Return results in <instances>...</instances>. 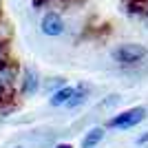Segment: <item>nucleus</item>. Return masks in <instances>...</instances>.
I'll list each match as a JSON object with an SVG mask.
<instances>
[{"instance_id":"obj_1","label":"nucleus","mask_w":148,"mask_h":148,"mask_svg":"<svg viewBox=\"0 0 148 148\" xmlns=\"http://www.w3.org/2000/svg\"><path fill=\"white\" fill-rule=\"evenodd\" d=\"M146 56H148V49L144 44H135V42L119 44L117 49L113 51V60H117L119 64H135V62L144 60Z\"/></svg>"},{"instance_id":"obj_2","label":"nucleus","mask_w":148,"mask_h":148,"mask_svg":"<svg viewBox=\"0 0 148 148\" xmlns=\"http://www.w3.org/2000/svg\"><path fill=\"white\" fill-rule=\"evenodd\" d=\"M146 119V108L144 106H137V108H130V111H124L119 113L117 117L108 119V126L111 128H135L139 122H144Z\"/></svg>"},{"instance_id":"obj_3","label":"nucleus","mask_w":148,"mask_h":148,"mask_svg":"<svg viewBox=\"0 0 148 148\" xmlns=\"http://www.w3.org/2000/svg\"><path fill=\"white\" fill-rule=\"evenodd\" d=\"M40 29H42L44 36H51V38L62 36V33H64V20H62L60 13H56V11H47V13L42 16Z\"/></svg>"},{"instance_id":"obj_4","label":"nucleus","mask_w":148,"mask_h":148,"mask_svg":"<svg viewBox=\"0 0 148 148\" xmlns=\"http://www.w3.org/2000/svg\"><path fill=\"white\" fill-rule=\"evenodd\" d=\"M38 88H40L38 71L33 66H27L25 71H22V80H20V93H22V95H33Z\"/></svg>"},{"instance_id":"obj_5","label":"nucleus","mask_w":148,"mask_h":148,"mask_svg":"<svg viewBox=\"0 0 148 148\" xmlns=\"http://www.w3.org/2000/svg\"><path fill=\"white\" fill-rule=\"evenodd\" d=\"M73 91H75V88H71V86H62V88H58V91H53L49 104L51 106H66V102L71 99Z\"/></svg>"},{"instance_id":"obj_6","label":"nucleus","mask_w":148,"mask_h":148,"mask_svg":"<svg viewBox=\"0 0 148 148\" xmlns=\"http://www.w3.org/2000/svg\"><path fill=\"white\" fill-rule=\"evenodd\" d=\"M104 139V128H91L82 139V148H95Z\"/></svg>"},{"instance_id":"obj_7","label":"nucleus","mask_w":148,"mask_h":148,"mask_svg":"<svg viewBox=\"0 0 148 148\" xmlns=\"http://www.w3.org/2000/svg\"><path fill=\"white\" fill-rule=\"evenodd\" d=\"M84 99H86V91H84V88L80 86V88H77V91H73V95H71V99H69V102H66V106H69V108H73V106L82 104Z\"/></svg>"},{"instance_id":"obj_8","label":"nucleus","mask_w":148,"mask_h":148,"mask_svg":"<svg viewBox=\"0 0 148 148\" xmlns=\"http://www.w3.org/2000/svg\"><path fill=\"white\" fill-rule=\"evenodd\" d=\"M11 36H13L11 27L7 25V22H0V42H9V40H11Z\"/></svg>"},{"instance_id":"obj_9","label":"nucleus","mask_w":148,"mask_h":148,"mask_svg":"<svg viewBox=\"0 0 148 148\" xmlns=\"http://www.w3.org/2000/svg\"><path fill=\"white\" fill-rule=\"evenodd\" d=\"M62 86H66L62 77H53L51 82H47V91H58V88H62Z\"/></svg>"},{"instance_id":"obj_10","label":"nucleus","mask_w":148,"mask_h":148,"mask_svg":"<svg viewBox=\"0 0 148 148\" xmlns=\"http://www.w3.org/2000/svg\"><path fill=\"white\" fill-rule=\"evenodd\" d=\"M56 148H73V146H71V144H58Z\"/></svg>"},{"instance_id":"obj_11","label":"nucleus","mask_w":148,"mask_h":148,"mask_svg":"<svg viewBox=\"0 0 148 148\" xmlns=\"http://www.w3.org/2000/svg\"><path fill=\"white\" fill-rule=\"evenodd\" d=\"M144 20H146V25H148V13H146V16H144Z\"/></svg>"},{"instance_id":"obj_12","label":"nucleus","mask_w":148,"mask_h":148,"mask_svg":"<svg viewBox=\"0 0 148 148\" xmlns=\"http://www.w3.org/2000/svg\"><path fill=\"white\" fill-rule=\"evenodd\" d=\"M0 13H2V0H0Z\"/></svg>"}]
</instances>
